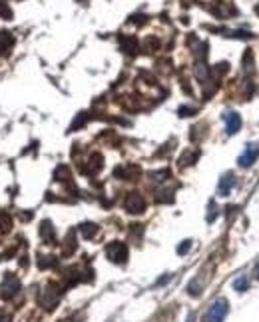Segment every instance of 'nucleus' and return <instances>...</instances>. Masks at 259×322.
Instances as JSON below:
<instances>
[{
  "instance_id": "obj_1",
  "label": "nucleus",
  "mask_w": 259,
  "mask_h": 322,
  "mask_svg": "<svg viewBox=\"0 0 259 322\" xmlns=\"http://www.w3.org/2000/svg\"><path fill=\"white\" fill-rule=\"evenodd\" d=\"M228 310H230L228 300H226V298H218V300L208 308V312L204 314V320L202 322H224L226 316H228Z\"/></svg>"
},
{
  "instance_id": "obj_2",
  "label": "nucleus",
  "mask_w": 259,
  "mask_h": 322,
  "mask_svg": "<svg viewBox=\"0 0 259 322\" xmlns=\"http://www.w3.org/2000/svg\"><path fill=\"white\" fill-rule=\"evenodd\" d=\"M106 256L116 264H124L128 260V246L120 240H114L106 246Z\"/></svg>"
},
{
  "instance_id": "obj_3",
  "label": "nucleus",
  "mask_w": 259,
  "mask_h": 322,
  "mask_svg": "<svg viewBox=\"0 0 259 322\" xmlns=\"http://www.w3.org/2000/svg\"><path fill=\"white\" fill-rule=\"evenodd\" d=\"M258 158H259V142H250V144L246 146V150L240 154L238 162H240L242 168H250L252 164L258 162Z\"/></svg>"
},
{
  "instance_id": "obj_4",
  "label": "nucleus",
  "mask_w": 259,
  "mask_h": 322,
  "mask_svg": "<svg viewBox=\"0 0 259 322\" xmlns=\"http://www.w3.org/2000/svg\"><path fill=\"white\" fill-rule=\"evenodd\" d=\"M124 206H126V210L132 212V214H140V212L146 210V200H144L142 194L130 192L128 196H126V200H124Z\"/></svg>"
},
{
  "instance_id": "obj_5",
  "label": "nucleus",
  "mask_w": 259,
  "mask_h": 322,
  "mask_svg": "<svg viewBox=\"0 0 259 322\" xmlns=\"http://www.w3.org/2000/svg\"><path fill=\"white\" fill-rule=\"evenodd\" d=\"M18 290H20V282H18V278L14 276V274H6L4 276V282H2V298H12V296H16L18 294Z\"/></svg>"
},
{
  "instance_id": "obj_6",
  "label": "nucleus",
  "mask_w": 259,
  "mask_h": 322,
  "mask_svg": "<svg viewBox=\"0 0 259 322\" xmlns=\"http://www.w3.org/2000/svg\"><path fill=\"white\" fill-rule=\"evenodd\" d=\"M224 122H226L228 134H238V132L242 130V116H240L238 112H234V110H230V112L224 114Z\"/></svg>"
},
{
  "instance_id": "obj_7",
  "label": "nucleus",
  "mask_w": 259,
  "mask_h": 322,
  "mask_svg": "<svg viewBox=\"0 0 259 322\" xmlns=\"http://www.w3.org/2000/svg\"><path fill=\"white\" fill-rule=\"evenodd\" d=\"M234 186H236V176H234L232 172H228V174H224V176L220 178L218 194H220V196H230V192H232Z\"/></svg>"
},
{
  "instance_id": "obj_8",
  "label": "nucleus",
  "mask_w": 259,
  "mask_h": 322,
  "mask_svg": "<svg viewBox=\"0 0 259 322\" xmlns=\"http://www.w3.org/2000/svg\"><path fill=\"white\" fill-rule=\"evenodd\" d=\"M40 236L44 238V242L46 244H54V240H56V232H54V226L46 220V222H42V226H40Z\"/></svg>"
},
{
  "instance_id": "obj_9",
  "label": "nucleus",
  "mask_w": 259,
  "mask_h": 322,
  "mask_svg": "<svg viewBox=\"0 0 259 322\" xmlns=\"http://www.w3.org/2000/svg\"><path fill=\"white\" fill-rule=\"evenodd\" d=\"M12 44H14L12 34H10V32H0V54H2V56L10 52Z\"/></svg>"
},
{
  "instance_id": "obj_10",
  "label": "nucleus",
  "mask_w": 259,
  "mask_h": 322,
  "mask_svg": "<svg viewBox=\"0 0 259 322\" xmlns=\"http://www.w3.org/2000/svg\"><path fill=\"white\" fill-rule=\"evenodd\" d=\"M80 232H82L84 238H94V236L98 234V226L92 224V222H84V224L80 226Z\"/></svg>"
},
{
  "instance_id": "obj_11",
  "label": "nucleus",
  "mask_w": 259,
  "mask_h": 322,
  "mask_svg": "<svg viewBox=\"0 0 259 322\" xmlns=\"http://www.w3.org/2000/svg\"><path fill=\"white\" fill-rule=\"evenodd\" d=\"M122 48H124L128 54H134V52H136V48H138L136 38H134V36H124V38H122Z\"/></svg>"
},
{
  "instance_id": "obj_12",
  "label": "nucleus",
  "mask_w": 259,
  "mask_h": 322,
  "mask_svg": "<svg viewBox=\"0 0 259 322\" xmlns=\"http://www.w3.org/2000/svg\"><path fill=\"white\" fill-rule=\"evenodd\" d=\"M198 158V152L196 150H190V152H184V156L180 158V166L184 168V166H190V164H194V160Z\"/></svg>"
},
{
  "instance_id": "obj_13",
  "label": "nucleus",
  "mask_w": 259,
  "mask_h": 322,
  "mask_svg": "<svg viewBox=\"0 0 259 322\" xmlns=\"http://www.w3.org/2000/svg\"><path fill=\"white\" fill-rule=\"evenodd\" d=\"M102 168V156L100 154H92V158H90V168H88V172H98Z\"/></svg>"
},
{
  "instance_id": "obj_14",
  "label": "nucleus",
  "mask_w": 259,
  "mask_h": 322,
  "mask_svg": "<svg viewBox=\"0 0 259 322\" xmlns=\"http://www.w3.org/2000/svg\"><path fill=\"white\" fill-rule=\"evenodd\" d=\"M10 226H12V220H10V216L6 214V212H0V230L4 232H8L10 230Z\"/></svg>"
},
{
  "instance_id": "obj_15",
  "label": "nucleus",
  "mask_w": 259,
  "mask_h": 322,
  "mask_svg": "<svg viewBox=\"0 0 259 322\" xmlns=\"http://www.w3.org/2000/svg\"><path fill=\"white\" fill-rule=\"evenodd\" d=\"M234 288L240 290V292L248 290V276H240L238 280H234Z\"/></svg>"
},
{
  "instance_id": "obj_16",
  "label": "nucleus",
  "mask_w": 259,
  "mask_h": 322,
  "mask_svg": "<svg viewBox=\"0 0 259 322\" xmlns=\"http://www.w3.org/2000/svg\"><path fill=\"white\" fill-rule=\"evenodd\" d=\"M38 264H40V268H48V266L56 264V260L52 256H42V260H38Z\"/></svg>"
},
{
  "instance_id": "obj_17",
  "label": "nucleus",
  "mask_w": 259,
  "mask_h": 322,
  "mask_svg": "<svg viewBox=\"0 0 259 322\" xmlns=\"http://www.w3.org/2000/svg\"><path fill=\"white\" fill-rule=\"evenodd\" d=\"M190 248H192V240H184V244L178 246V252H180V254H186Z\"/></svg>"
},
{
  "instance_id": "obj_18",
  "label": "nucleus",
  "mask_w": 259,
  "mask_h": 322,
  "mask_svg": "<svg viewBox=\"0 0 259 322\" xmlns=\"http://www.w3.org/2000/svg\"><path fill=\"white\" fill-rule=\"evenodd\" d=\"M196 112V108H192V106H182L180 108V116H192Z\"/></svg>"
},
{
  "instance_id": "obj_19",
  "label": "nucleus",
  "mask_w": 259,
  "mask_h": 322,
  "mask_svg": "<svg viewBox=\"0 0 259 322\" xmlns=\"http://www.w3.org/2000/svg\"><path fill=\"white\" fill-rule=\"evenodd\" d=\"M0 12H2V16H6V20H10V16H12V12L4 6V4H0Z\"/></svg>"
},
{
  "instance_id": "obj_20",
  "label": "nucleus",
  "mask_w": 259,
  "mask_h": 322,
  "mask_svg": "<svg viewBox=\"0 0 259 322\" xmlns=\"http://www.w3.org/2000/svg\"><path fill=\"white\" fill-rule=\"evenodd\" d=\"M0 322H8V316H6L2 310H0Z\"/></svg>"
},
{
  "instance_id": "obj_21",
  "label": "nucleus",
  "mask_w": 259,
  "mask_h": 322,
  "mask_svg": "<svg viewBox=\"0 0 259 322\" xmlns=\"http://www.w3.org/2000/svg\"><path fill=\"white\" fill-rule=\"evenodd\" d=\"M256 276H258V278H259V264H258V266H256Z\"/></svg>"
}]
</instances>
